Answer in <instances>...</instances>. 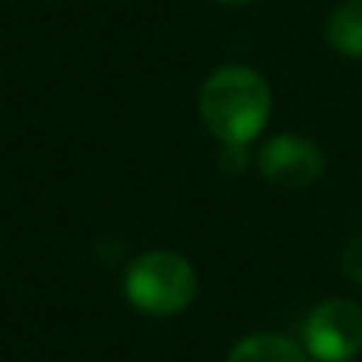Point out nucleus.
<instances>
[{
	"label": "nucleus",
	"instance_id": "obj_1",
	"mask_svg": "<svg viewBox=\"0 0 362 362\" xmlns=\"http://www.w3.org/2000/svg\"><path fill=\"white\" fill-rule=\"evenodd\" d=\"M200 118L223 146H248L270 121L267 80L245 64L213 70L200 89Z\"/></svg>",
	"mask_w": 362,
	"mask_h": 362
},
{
	"label": "nucleus",
	"instance_id": "obj_2",
	"mask_svg": "<svg viewBox=\"0 0 362 362\" xmlns=\"http://www.w3.org/2000/svg\"><path fill=\"white\" fill-rule=\"evenodd\" d=\"M124 296L150 318L181 315L197 296V274L178 251H146L134 257L124 274Z\"/></svg>",
	"mask_w": 362,
	"mask_h": 362
},
{
	"label": "nucleus",
	"instance_id": "obj_3",
	"mask_svg": "<svg viewBox=\"0 0 362 362\" xmlns=\"http://www.w3.org/2000/svg\"><path fill=\"white\" fill-rule=\"evenodd\" d=\"M302 334L315 362H350L362 350V308L350 299H325L312 308Z\"/></svg>",
	"mask_w": 362,
	"mask_h": 362
},
{
	"label": "nucleus",
	"instance_id": "obj_4",
	"mask_svg": "<svg viewBox=\"0 0 362 362\" xmlns=\"http://www.w3.org/2000/svg\"><path fill=\"white\" fill-rule=\"evenodd\" d=\"M257 169L276 187H308L325 172V153L299 134H276L257 153Z\"/></svg>",
	"mask_w": 362,
	"mask_h": 362
},
{
	"label": "nucleus",
	"instance_id": "obj_5",
	"mask_svg": "<svg viewBox=\"0 0 362 362\" xmlns=\"http://www.w3.org/2000/svg\"><path fill=\"white\" fill-rule=\"evenodd\" d=\"M308 359L312 356L305 353V346H299L296 340L283 337V334H270V331L248 334L226 356V362H308Z\"/></svg>",
	"mask_w": 362,
	"mask_h": 362
},
{
	"label": "nucleus",
	"instance_id": "obj_6",
	"mask_svg": "<svg viewBox=\"0 0 362 362\" xmlns=\"http://www.w3.org/2000/svg\"><path fill=\"white\" fill-rule=\"evenodd\" d=\"M325 35H327V45L337 54L359 61L362 57V0H344L340 6H334V13L327 16Z\"/></svg>",
	"mask_w": 362,
	"mask_h": 362
},
{
	"label": "nucleus",
	"instance_id": "obj_7",
	"mask_svg": "<svg viewBox=\"0 0 362 362\" xmlns=\"http://www.w3.org/2000/svg\"><path fill=\"white\" fill-rule=\"evenodd\" d=\"M340 270H344L346 280L362 283V232L340 248Z\"/></svg>",
	"mask_w": 362,
	"mask_h": 362
},
{
	"label": "nucleus",
	"instance_id": "obj_8",
	"mask_svg": "<svg viewBox=\"0 0 362 362\" xmlns=\"http://www.w3.org/2000/svg\"><path fill=\"white\" fill-rule=\"evenodd\" d=\"M219 169L229 172V175H238V172H245V169H248V146L226 144L223 153H219Z\"/></svg>",
	"mask_w": 362,
	"mask_h": 362
},
{
	"label": "nucleus",
	"instance_id": "obj_9",
	"mask_svg": "<svg viewBox=\"0 0 362 362\" xmlns=\"http://www.w3.org/2000/svg\"><path fill=\"white\" fill-rule=\"evenodd\" d=\"M216 4H226V6H242V4H251V0H216Z\"/></svg>",
	"mask_w": 362,
	"mask_h": 362
}]
</instances>
